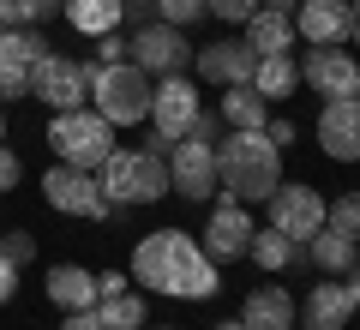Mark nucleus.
I'll return each instance as SVG.
<instances>
[{
	"mask_svg": "<svg viewBox=\"0 0 360 330\" xmlns=\"http://www.w3.org/2000/svg\"><path fill=\"white\" fill-rule=\"evenodd\" d=\"M264 6H270V13H288V18L300 13V0H264Z\"/></svg>",
	"mask_w": 360,
	"mask_h": 330,
	"instance_id": "39",
	"label": "nucleus"
},
{
	"mask_svg": "<svg viewBox=\"0 0 360 330\" xmlns=\"http://www.w3.org/2000/svg\"><path fill=\"white\" fill-rule=\"evenodd\" d=\"M217 186H222V198L264 204L270 192L283 186V151L264 132H229V139H217Z\"/></svg>",
	"mask_w": 360,
	"mask_h": 330,
	"instance_id": "2",
	"label": "nucleus"
},
{
	"mask_svg": "<svg viewBox=\"0 0 360 330\" xmlns=\"http://www.w3.org/2000/svg\"><path fill=\"white\" fill-rule=\"evenodd\" d=\"M60 330H103V318H96V306H90V312H66Z\"/></svg>",
	"mask_w": 360,
	"mask_h": 330,
	"instance_id": "37",
	"label": "nucleus"
},
{
	"mask_svg": "<svg viewBox=\"0 0 360 330\" xmlns=\"http://www.w3.org/2000/svg\"><path fill=\"white\" fill-rule=\"evenodd\" d=\"M193 120H198V84L186 72H168V78H156V90H150V127H156V151H174L186 132H193Z\"/></svg>",
	"mask_w": 360,
	"mask_h": 330,
	"instance_id": "7",
	"label": "nucleus"
},
{
	"mask_svg": "<svg viewBox=\"0 0 360 330\" xmlns=\"http://www.w3.org/2000/svg\"><path fill=\"white\" fill-rule=\"evenodd\" d=\"M300 78H307L324 102H330V96H354L360 61H354V49H342V42H336V49H312L307 61H300Z\"/></svg>",
	"mask_w": 360,
	"mask_h": 330,
	"instance_id": "14",
	"label": "nucleus"
},
{
	"mask_svg": "<svg viewBox=\"0 0 360 330\" xmlns=\"http://www.w3.org/2000/svg\"><path fill=\"white\" fill-rule=\"evenodd\" d=\"M354 246H360L354 234H342V229L324 222V229L307 241V253H312V265H319L324 277H348V270H354Z\"/></svg>",
	"mask_w": 360,
	"mask_h": 330,
	"instance_id": "23",
	"label": "nucleus"
},
{
	"mask_svg": "<svg viewBox=\"0 0 360 330\" xmlns=\"http://www.w3.org/2000/svg\"><path fill=\"white\" fill-rule=\"evenodd\" d=\"M49 144H54V156H60L66 168L96 174V168H103V156L115 151V127H108L96 108H66V115L49 120Z\"/></svg>",
	"mask_w": 360,
	"mask_h": 330,
	"instance_id": "6",
	"label": "nucleus"
},
{
	"mask_svg": "<svg viewBox=\"0 0 360 330\" xmlns=\"http://www.w3.org/2000/svg\"><path fill=\"white\" fill-rule=\"evenodd\" d=\"M60 13H66V25L84 30V37H108V30H120V0H66Z\"/></svg>",
	"mask_w": 360,
	"mask_h": 330,
	"instance_id": "25",
	"label": "nucleus"
},
{
	"mask_svg": "<svg viewBox=\"0 0 360 330\" xmlns=\"http://www.w3.org/2000/svg\"><path fill=\"white\" fill-rule=\"evenodd\" d=\"M42 198H49V210H60V216H84V222H103V216H115V204L103 198L96 174H84V168H66V163H54L49 174H42Z\"/></svg>",
	"mask_w": 360,
	"mask_h": 330,
	"instance_id": "9",
	"label": "nucleus"
},
{
	"mask_svg": "<svg viewBox=\"0 0 360 330\" xmlns=\"http://www.w3.org/2000/svg\"><path fill=\"white\" fill-rule=\"evenodd\" d=\"M0 253L13 258V265H30V258H37V234H25V229H13V234H0Z\"/></svg>",
	"mask_w": 360,
	"mask_h": 330,
	"instance_id": "32",
	"label": "nucleus"
},
{
	"mask_svg": "<svg viewBox=\"0 0 360 330\" xmlns=\"http://www.w3.org/2000/svg\"><path fill=\"white\" fill-rule=\"evenodd\" d=\"M60 6H66V0H6V25H42V18H54V13H60Z\"/></svg>",
	"mask_w": 360,
	"mask_h": 330,
	"instance_id": "29",
	"label": "nucleus"
},
{
	"mask_svg": "<svg viewBox=\"0 0 360 330\" xmlns=\"http://www.w3.org/2000/svg\"><path fill=\"white\" fill-rule=\"evenodd\" d=\"M222 127H234V132H264V120H270V102L258 96L252 84H229V96H222Z\"/></svg>",
	"mask_w": 360,
	"mask_h": 330,
	"instance_id": "22",
	"label": "nucleus"
},
{
	"mask_svg": "<svg viewBox=\"0 0 360 330\" xmlns=\"http://www.w3.org/2000/svg\"><path fill=\"white\" fill-rule=\"evenodd\" d=\"M295 84H300V66L288 61V54H258V66H252V90H258L264 102L295 96Z\"/></svg>",
	"mask_w": 360,
	"mask_h": 330,
	"instance_id": "24",
	"label": "nucleus"
},
{
	"mask_svg": "<svg viewBox=\"0 0 360 330\" xmlns=\"http://www.w3.org/2000/svg\"><path fill=\"white\" fill-rule=\"evenodd\" d=\"M120 18H132V25H156V0H120Z\"/></svg>",
	"mask_w": 360,
	"mask_h": 330,
	"instance_id": "34",
	"label": "nucleus"
},
{
	"mask_svg": "<svg viewBox=\"0 0 360 330\" xmlns=\"http://www.w3.org/2000/svg\"><path fill=\"white\" fill-rule=\"evenodd\" d=\"M13 294H18V265H13L6 253H0V306L13 300Z\"/></svg>",
	"mask_w": 360,
	"mask_h": 330,
	"instance_id": "36",
	"label": "nucleus"
},
{
	"mask_svg": "<svg viewBox=\"0 0 360 330\" xmlns=\"http://www.w3.org/2000/svg\"><path fill=\"white\" fill-rule=\"evenodd\" d=\"M217 330H246V324H240V318H229V324H217Z\"/></svg>",
	"mask_w": 360,
	"mask_h": 330,
	"instance_id": "42",
	"label": "nucleus"
},
{
	"mask_svg": "<svg viewBox=\"0 0 360 330\" xmlns=\"http://www.w3.org/2000/svg\"><path fill=\"white\" fill-rule=\"evenodd\" d=\"M0 30H6V0H0Z\"/></svg>",
	"mask_w": 360,
	"mask_h": 330,
	"instance_id": "43",
	"label": "nucleus"
},
{
	"mask_svg": "<svg viewBox=\"0 0 360 330\" xmlns=\"http://www.w3.org/2000/svg\"><path fill=\"white\" fill-rule=\"evenodd\" d=\"M18 186V156H13V144H0V192H13Z\"/></svg>",
	"mask_w": 360,
	"mask_h": 330,
	"instance_id": "35",
	"label": "nucleus"
},
{
	"mask_svg": "<svg viewBox=\"0 0 360 330\" xmlns=\"http://www.w3.org/2000/svg\"><path fill=\"white\" fill-rule=\"evenodd\" d=\"M132 282L139 288H156L168 300H210L222 288L217 265L205 258V246L193 241L186 229H156L132 246Z\"/></svg>",
	"mask_w": 360,
	"mask_h": 330,
	"instance_id": "1",
	"label": "nucleus"
},
{
	"mask_svg": "<svg viewBox=\"0 0 360 330\" xmlns=\"http://www.w3.org/2000/svg\"><path fill=\"white\" fill-rule=\"evenodd\" d=\"M0 127H6V115H0Z\"/></svg>",
	"mask_w": 360,
	"mask_h": 330,
	"instance_id": "45",
	"label": "nucleus"
},
{
	"mask_svg": "<svg viewBox=\"0 0 360 330\" xmlns=\"http://www.w3.org/2000/svg\"><path fill=\"white\" fill-rule=\"evenodd\" d=\"M348 0H300L295 13V30L312 42V49H336V42H348Z\"/></svg>",
	"mask_w": 360,
	"mask_h": 330,
	"instance_id": "17",
	"label": "nucleus"
},
{
	"mask_svg": "<svg viewBox=\"0 0 360 330\" xmlns=\"http://www.w3.org/2000/svg\"><path fill=\"white\" fill-rule=\"evenodd\" d=\"M295 294L288 288H252L246 294V312H240V324L246 330H295Z\"/></svg>",
	"mask_w": 360,
	"mask_h": 330,
	"instance_id": "19",
	"label": "nucleus"
},
{
	"mask_svg": "<svg viewBox=\"0 0 360 330\" xmlns=\"http://www.w3.org/2000/svg\"><path fill=\"white\" fill-rule=\"evenodd\" d=\"M354 102H360V84H354Z\"/></svg>",
	"mask_w": 360,
	"mask_h": 330,
	"instance_id": "44",
	"label": "nucleus"
},
{
	"mask_svg": "<svg viewBox=\"0 0 360 330\" xmlns=\"http://www.w3.org/2000/svg\"><path fill=\"white\" fill-rule=\"evenodd\" d=\"M324 222L360 241V192H342V198H330V204H324Z\"/></svg>",
	"mask_w": 360,
	"mask_h": 330,
	"instance_id": "28",
	"label": "nucleus"
},
{
	"mask_svg": "<svg viewBox=\"0 0 360 330\" xmlns=\"http://www.w3.org/2000/svg\"><path fill=\"white\" fill-rule=\"evenodd\" d=\"M348 18H354V25H348V37L360 42V0H348Z\"/></svg>",
	"mask_w": 360,
	"mask_h": 330,
	"instance_id": "40",
	"label": "nucleus"
},
{
	"mask_svg": "<svg viewBox=\"0 0 360 330\" xmlns=\"http://www.w3.org/2000/svg\"><path fill=\"white\" fill-rule=\"evenodd\" d=\"M84 72H90V102H96V115L108 127H139V120H150V90H156L150 72H139L132 61L84 66Z\"/></svg>",
	"mask_w": 360,
	"mask_h": 330,
	"instance_id": "3",
	"label": "nucleus"
},
{
	"mask_svg": "<svg viewBox=\"0 0 360 330\" xmlns=\"http://www.w3.org/2000/svg\"><path fill=\"white\" fill-rule=\"evenodd\" d=\"M258 6H264V0H205V13H217L222 25H246Z\"/></svg>",
	"mask_w": 360,
	"mask_h": 330,
	"instance_id": "31",
	"label": "nucleus"
},
{
	"mask_svg": "<svg viewBox=\"0 0 360 330\" xmlns=\"http://www.w3.org/2000/svg\"><path fill=\"white\" fill-rule=\"evenodd\" d=\"M96 186L115 210L120 204H150L168 192V163L162 151H108L103 168H96Z\"/></svg>",
	"mask_w": 360,
	"mask_h": 330,
	"instance_id": "5",
	"label": "nucleus"
},
{
	"mask_svg": "<svg viewBox=\"0 0 360 330\" xmlns=\"http://www.w3.org/2000/svg\"><path fill=\"white\" fill-rule=\"evenodd\" d=\"M30 96L37 102H49L54 115H66V108H84V96H90V72H84V61H72V54H42L37 61V72H30Z\"/></svg>",
	"mask_w": 360,
	"mask_h": 330,
	"instance_id": "10",
	"label": "nucleus"
},
{
	"mask_svg": "<svg viewBox=\"0 0 360 330\" xmlns=\"http://www.w3.org/2000/svg\"><path fill=\"white\" fill-rule=\"evenodd\" d=\"M49 54V42H42L37 25H6L0 30V102L6 96H30V72H37V61Z\"/></svg>",
	"mask_w": 360,
	"mask_h": 330,
	"instance_id": "11",
	"label": "nucleus"
},
{
	"mask_svg": "<svg viewBox=\"0 0 360 330\" xmlns=\"http://www.w3.org/2000/svg\"><path fill=\"white\" fill-rule=\"evenodd\" d=\"M246 253H252L258 270H288L300 258V241H288L283 229H252V246H246Z\"/></svg>",
	"mask_w": 360,
	"mask_h": 330,
	"instance_id": "26",
	"label": "nucleus"
},
{
	"mask_svg": "<svg viewBox=\"0 0 360 330\" xmlns=\"http://www.w3.org/2000/svg\"><path fill=\"white\" fill-rule=\"evenodd\" d=\"M319 144L330 163H360V102L354 96H330L319 115Z\"/></svg>",
	"mask_w": 360,
	"mask_h": 330,
	"instance_id": "15",
	"label": "nucleus"
},
{
	"mask_svg": "<svg viewBox=\"0 0 360 330\" xmlns=\"http://www.w3.org/2000/svg\"><path fill=\"white\" fill-rule=\"evenodd\" d=\"M246 246H252V216H246V204L217 198V210L205 222V258L210 265H229V258H246Z\"/></svg>",
	"mask_w": 360,
	"mask_h": 330,
	"instance_id": "13",
	"label": "nucleus"
},
{
	"mask_svg": "<svg viewBox=\"0 0 360 330\" xmlns=\"http://www.w3.org/2000/svg\"><path fill=\"white\" fill-rule=\"evenodd\" d=\"M198 61V72L210 78V84H252V66H258V54L246 49V42H234V37H222V42H205V49L193 54Z\"/></svg>",
	"mask_w": 360,
	"mask_h": 330,
	"instance_id": "16",
	"label": "nucleus"
},
{
	"mask_svg": "<svg viewBox=\"0 0 360 330\" xmlns=\"http://www.w3.org/2000/svg\"><path fill=\"white\" fill-rule=\"evenodd\" d=\"M49 300L60 306V312H90V306H96V270H84V265H54V270H49Z\"/></svg>",
	"mask_w": 360,
	"mask_h": 330,
	"instance_id": "20",
	"label": "nucleus"
},
{
	"mask_svg": "<svg viewBox=\"0 0 360 330\" xmlns=\"http://www.w3.org/2000/svg\"><path fill=\"white\" fill-rule=\"evenodd\" d=\"M193 42H186V30H174V25H144V30H132V42H127V61L139 66V72H150V78H168V72H186L193 66Z\"/></svg>",
	"mask_w": 360,
	"mask_h": 330,
	"instance_id": "8",
	"label": "nucleus"
},
{
	"mask_svg": "<svg viewBox=\"0 0 360 330\" xmlns=\"http://www.w3.org/2000/svg\"><path fill=\"white\" fill-rule=\"evenodd\" d=\"M246 49H252V54H288V49H295V18L258 6V13L246 18Z\"/></svg>",
	"mask_w": 360,
	"mask_h": 330,
	"instance_id": "21",
	"label": "nucleus"
},
{
	"mask_svg": "<svg viewBox=\"0 0 360 330\" xmlns=\"http://www.w3.org/2000/svg\"><path fill=\"white\" fill-rule=\"evenodd\" d=\"M295 318L307 330H348V318H354V294H348V282H319V288H307V300H300Z\"/></svg>",
	"mask_w": 360,
	"mask_h": 330,
	"instance_id": "18",
	"label": "nucleus"
},
{
	"mask_svg": "<svg viewBox=\"0 0 360 330\" xmlns=\"http://www.w3.org/2000/svg\"><path fill=\"white\" fill-rule=\"evenodd\" d=\"M348 294H354V306H360V265L348 270Z\"/></svg>",
	"mask_w": 360,
	"mask_h": 330,
	"instance_id": "41",
	"label": "nucleus"
},
{
	"mask_svg": "<svg viewBox=\"0 0 360 330\" xmlns=\"http://www.w3.org/2000/svg\"><path fill=\"white\" fill-rule=\"evenodd\" d=\"M127 288V277H115V270H108V277H96V300H103V294H120Z\"/></svg>",
	"mask_w": 360,
	"mask_h": 330,
	"instance_id": "38",
	"label": "nucleus"
},
{
	"mask_svg": "<svg viewBox=\"0 0 360 330\" xmlns=\"http://www.w3.org/2000/svg\"><path fill=\"white\" fill-rule=\"evenodd\" d=\"M96 318H103V330H144V300L132 288L103 294V300H96Z\"/></svg>",
	"mask_w": 360,
	"mask_h": 330,
	"instance_id": "27",
	"label": "nucleus"
},
{
	"mask_svg": "<svg viewBox=\"0 0 360 330\" xmlns=\"http://www.w3.org/2000/svg\"><path fill=\"white\" fill-rule=\"evenodd\" d=\"M217 139H222V115L198 108L193 132L174 144V163H168V192L205 204V192H217Z\"/></svg>",
	"mask_w": 360,
	"mask_h": 330,
	"instance_id": "4",
	"label": "nucleus"
},
{
	"mask_svg": "<svg viewBox=\"0 0 360 330\" xmlns=\"http://www.w3.org/2000/svg\"><path fill=\"white\" fill-rule=\"evenodd\" d=\"M156 18L174 30H186L193 18H205V0H156Z\"/></svg>",
	"mask_w": 360,
	"mask_h": 330,
	"instance_id": "30",
	"label": "nucleus"
},
{
	"mask_svg": "<svg viewBox=\"0 0 360 330\" xmlns=\"http://www.w3.org/2000/svg\"><path fill=\"white\" fill-rule=\"evenodd\" d=\"M264 204H270V229H283L288 241H300V246L324 229V192L319 186H300L295 180V186H276Z\"/></svg>",
	"mask_w": 360,
	"mask_h": 330,
	"instance_id": "12",
	"label": "nucleus"
},
{
	"mask_svg": "<svg viewBox=\"0 0 360 330\" xmlns=\"http://www.w3.org/2000/svg\"><path fill=\"white\" fill-rule=\"evenodd\" d=\"M120 61H127V37H120V30L96 37V66H120Z\"/></svg>",
	"mask_w": 360,
	"mask_h": 330,
	"instance_id": "33",
	"label": "nucleus"
}]
</instances>
